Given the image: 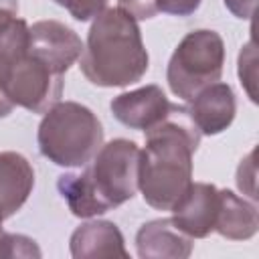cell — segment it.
I'll return each instance as SVG.
<instances>
[{"mask_svg":"<svg viewBox=\"0 0 259 259\" xmlns=\"http://www.w3.org/2000/svg\"><path fill=\"white\" fill-rule=\"evenodd\" d=\"M36 142L40 154L53 164L81 168L103 146V125L89 107L75 101H57L45 113Z\"/></svg>","mask_w":259,"mask_h":259,"instance_id":"obj_4","label":"cell"},{"mask_svg":"<svg viewBox=\"0 0 259 259\" xmlns=\"http://www.w3.org/2000/svg\"><path fill=\"white\" fill-rule=\"evenodd\" d=\"M202 0H156L158 10L172 14V16H188L192 12H196V8L200 6Z\"/></svg>","mask_w":259,"mask_h":259,"instance_id":"obj_20","label":"cell"},{"mask_svg":"<svg viewBox=\"0 0 259 259\" xmlns=\"http://www.w3.org/2000/svg\"><path fill=\"white\" fill-rule=\"evenodd\" d=\"M138 162L140 148L125 138H117L103 144L81 174L59 176L57 188L75 217L91 219L134 198Z\"/></svg>","mask_w":259,"mask_h":259,"instance_id":"obj_2","label":"cell"},{"mask_svg":"<svg viewBox=\"0 0 259 259\" xmlns=\"http://www.w3.org/2000/svg\"><path fill=\"white\" fill-rule=\"evenodd\" d=\"M239 77H241V83L247 89L251 101L255 103L257 101V91H255V85H257V51H255L253 38L243 47V51L239 55Z\"/></svg>","mask_w":259,"mask_h":259,"instance_id":"obj_16","label":"cell"},{"mask_svg":"<svg viewBox=\"0 0 259 259\" xmlns=\"http://www.w3.org/2000/svg\"><path fill=\"white\" fill-rule=\"evenodd\" d=\"M12 107H14V103L8 99V95L2 87V79H0V117H6L12 111Z\"/></svg>","mask_w":259,"mask_h":259,"instance_id":"obj_23","label":"cell"},{"mask_svg":"<svg viewBox=\"0 0 259 259\" xmlns=\"http://www.w3.org/2000/svg\"><path fill=\"white\" fill-rule=\"evenodd\" d=\"M259 214L253 202L237 196L231 190H219V206L214 219V231L231 241H247L257 233Z\"/></svg>","mask_w":259,"mask_h":259,"instance_id":"obj_14","label":"cell"},{"mask_svg":"<svg viewBox=\"0 0 259 259\" xmlns=\"http://www.w3.org/2000/svg\"><path fill=\"white\" fill-rule=\"evenodd\" d=\"M59 6H63L75 20H91L95 18L107 4V0H55Z\"/></svg>","mask_w":259,"mask_h":259,"instance_id":"obj_17","label":"cell"},{"mask_svg":"<svg viewBox=\"0 0 259 259\" xmlns=\"http://www.w3.org/2000/svg\"><path fill=\"white\" fill-rule=\"evenodd\" d=\"M255 150H251L239 164V170H237V186L243 194H247L251 200H257V182H255Z\"/></svg>","mask_w":259,"mask_h":259,"instance_id":"obj_18","label":"cell"},{"mask_svg":"<svg viewBox=\"0 0 259 259\" xmlns=\"http://www.w3.org/2000/svg\"><path fill=\"white\" fill-rule=\"evenodd\" d=\"M34 186L30 162L18 152H0V208L4 219L26 202Z\"/></svg>","mask_w":259,"mask_h":259,"instance_id":"obj_13","label":"cell"},{"mask_svg":"<svg viewBox=\"0 0 259 259\" xmlns=\"http://www.w3.org/2000/svg\"><path fill=\"white\" fill-rule=\"evenodd\" d=\"M71 255L75 259H99V257H127L123 235L117 225L109 221H89L77 227L71 235Z\"/></svg>","mask_w":259,"mask_h":259,"instance_id":"obj_12","label":"cell"},{"mask_svg":"<svg viewBox=\"0 0 259 259\" xmlns=\"http://www.w3.org/2000/svg\"><path fill=\"white\" fill-rule=\"evenodd\" d=\"M223 2L237 18H251L257 6V0H223Z\"/></svg>","mask_w":259,"mask_h":259,"instance_id":"obj_21","label":"cell"},{"mask_svg":"<svg viewBox=\"0 0 259 259\" xmlns=\"http://www.w3.org/2000/svg\"><path fill=\"white\" fill-rule=\"evenodd\" d=\"M28 53L57 73L65 75L67 69L81 57L83 42L67 24L59 20H38L28 26Z\"/></svg>","mask_w":259,"mask_h":259,"instance_id":"obj_7","label":"cell"},{"mask_svg":"<svg viewBox=\"0 0 259 259\" xmlns=\"http://www.w3.org/2000/svg\"><path fill=\"white\" fill-rule=\"evenodd\" d=\"M81 73L97 87H125L148 71V51L138 20L121 8H103L87 34Z\"/></svg>","mask_w":259,"mask_h":259,"instance_id":"obj_3","label":"cell"},{"mask_svg":"<svg viewBox=\"0 0 259 259\" xmlns=\"http://www.w3.org/2000/svg\"><path fill=\"white\" fill-rule=\"evenodd\" d=\"M42 253L38 245L26 237V235H16V233H2L0 231V259H38Z\"/></svg>","mask_w":259,"mask_h":259,"instance_id":"obj_15","label":"cell"},{"mask_svg":"<svg viewBox=\"0 0 259 259\" xmlns=\"http://www.w3.org/2000/svg\"><path fill=\"white\" fill-rule=\"evenodd\" d=\"M188 103L190 105L186 109V115L200 132V136H217L225 132L235 119V93L227 83L217 81L204 87Z\"/></svg>","mask_w":259,"mask_h":259,"instance_id":"obj_10","label":"cell"},{"mask_svg":"<svg viewBox=\"0 0 259 259\" xmlns=\"http://www.w3.org/2000/svg\"><path fill=\"white\" fill-rule=\"evenodd\" d=\"M2 221H4V214H2V208H0V231H2Z\"/></svg>","mask_w":259,"mask_h":259,"instance_id":"obj_24","label":"cell"},{"mask_svg":"<svg viewBox=\"0 0 259 259\" xmlns=\"http://www.w3.org/2000/svg\"><path fill=\"white\" fill-rule=\"evenodd\" d=\"M117 2H119L117 8L127 12L134 20H148L160 12L156 0H117Z\"/></svg>","mask_w":259,"mask_h":259,"instance_id":"obj_19","label":"cell"},{"mask_svg":"<svg viewBox=\"0 0 259 259\" xmlns=\"http://www.w3.org/2000/svg\"><path fill=\"white\" fill-rule=\"evenodd\" d=\"M18 14V0H0V28L14 20Z\"/></svg>","mask_w":259,"mask_h":259,"instance_id":"obj_22","label":"cell"},{"mask_svg":"<svg viewBox=\"0 0 259 259\" xmlns=\"http://www.w3.org/2000/svg\"><path fill=\"white\" fill-rule=\"evenodd\" d=\"M2 87L14 105L32 113H47L63 95V75L28 53L0 69Z\"/></svg>","mask_w":259,"mask_h":259,"instance_id":"obj_6","label":"cell"},{"mask_svg":"<svg viewBox=\"0 0 259 259\" xmlns=\"http://www.w3.org/2000/svg\"><path fill=\"white\" fill-rule=\"evenodd\" d=\"M225 42L214 30H192L174 49L166 81L170 91L182 101H192L204 87L217 83L223 75Z\"/></svg>","mask_w":259,"mask_h":259,"instance_id":"obj_5","label":"cell"},{"mask_svg":"<svg viewBox=\"0 0 259 259\" xmlns=\"http://www.w3.org/2000/svg\"><path fill=\"white\" fill-rule=\"evenodd\" d=\"M113 117L132 130H150L172 115L178 105L170 103L158 85H146L134 91H125L111 99Z\"/></svg>","mask_w":259,"mask_h":259,"instance_id":"obj_8","label":"cell"},{"mask_svg":"<svg viewBox=\"0 0 259 259\" xmlns=\"http://www.w3.org/2000/svg\"><path fill=\"white\" fill-rule=\"evenodd\" d=\"M219 188L208 182H192L172 208V225L190 239H204L214 231Z\"/></svg>","mask_w":259,"mask_h":259,"instance_id":"obj_9","label":"cell"},{"mask_svg":"<svg viewBox=\"0 0 259 259\" xmlns=\"http://www.w3.org/2000/svg\"><path fill=\"white\" fill-rule=\"evenodd\" d=\"M142 259H186L192 253V239L178 231L170 219L148 221L136 235Z\"/></svg>","mask_w":259,"mask_h":259,"instance_id":"obj_11","label":"cell"},{"mask_svg":"<svg viewBox=\"0 0 259 259\" xmlns=\"http://www.w3.org/2000/svg\"><path fill=\"white\" fill-rule=\"evenodd\" d=\"M172 115L146 130V148L140 150L138 188L156 210H172L188 190L192 184V156L200 144V132L192 121L184 123Z\"/></svg>","mask_w":259,"mask_h":259,"instance_id":"obj_1","label":"cell"}]
</instances>
